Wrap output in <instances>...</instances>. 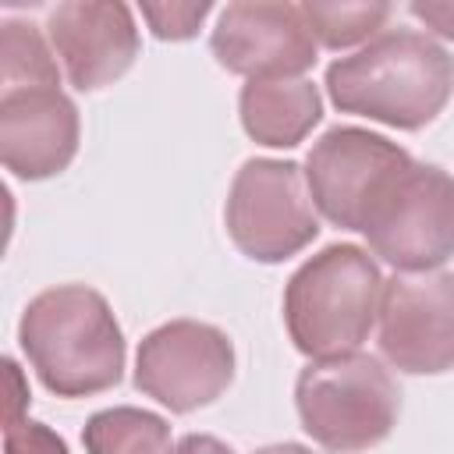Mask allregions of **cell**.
<instances>
[{
  "label": "cell",
  "instance_id": "obj_1",
  "mask_svg": "<svg viewBox=\"0 0 454 454\" xmlns=\"http://www.w3.org/2000/svg\"><path fill=\"white\" fill-rule=\"evenodd\" d=\"M326 92L340 114L419 131L454 92V57L422 32L394 28L326 67Z\"/></svg>",
  "mask_w": 454,
  "mask_h": 454
},
{
  "label": "cell",
  "instance_id": "obj_2",
  "mask_svg": "<svg viewBox=\"0 0 454 454\" xmlns=\"http://www.w3.org/2000/svg\"><path fill=\"white\" fill-rule=\"evenodd\" d=\"M18 340L39 383L57 397H89L121 383L124 333L106 298L85 284L39 291L21 312Z\"/></svg>",
  "mask_w": 454,
  "mask_h": 454
},
{
  "label": "cell",
  "instance_id": "obj_3",
  "mask_svg": "<svg viewBox=\"0 0 454 454\" xmlns=\"http://www.w3.org/2000/svg\"><path fill=\"white\" fill-rule=\"evenodd\" d=\"M383 273L358 245H326L284 287V323L312 362L355 355L380 316Z\"/></svg>",
  "mask_w": 454,
  "mask_h": 454
},
{
  "label": "cell",
  "instance_id": "obj_4",
  "mask_svg": "<svg viewBox=\"0 0 454 454\" xmlns=\"http://www.w3.org/2000/svg\"><path fill=\"white\" fill-rule=\"evenodd\" d=\"M301 429L333 454H358L383 443L401 415V387L372 355L309 362L294 383Z\"/></svg>",
  "mask_w": 454,
  "mask_h": 454
},
{
  "label": "cell",
  "instance_id": "obj_5",
  "mask_svg": "<svg viewBox=\"0 0 454 454\" xmlns=\"http://www.w3.org/2000/svg\"><path fill=\"white\" fill-rule=\"evenodd\" d=\"M369 248L401 273H429L454 255V177L411 160L369 209Z\"/></svg>",
  "mask_w": 454,
  "mask_h": 454
},
{
  "label": "cell",
  "instance_id": "obj_6",
  "mask_svg": "<svg viewBox=\"0 0 454 454\" xmlns=\"http://www.w3.org/2000/svg\"><path fill=\"white\" fill-rule=\"evenodd\" d=\"M223 220L238 252L255 262H284L319 234L305 170L294 160H245Z\"/></svg>",
  "mask_w": 454,
  "mask_h": 454
},
{
  "label": "cell",
  "instance_id": "obj_7",
  "mask_svg": "<svg viewBox=\"0 0 454 454\" xmlns=\"http://www.w3.org/2000/svg\"><path fill=\"white\" fill-rule=\"evenodd\" d=\"M234 380V344L213 323L170 319L142 337L135 387L184 415L213 404Z\"/></svg>",
  "mask_w": 454,
  "mask_h": 454
},
{
  "label": "cell",
  "instance_id": "obj_8",
  "mask_svg": "<svg viewBox=\"0 0 454 454\" xmlns=\"http://www.w3.org/2000/svg\"><path fill=\"white\" fill-rule=\"evenodd\" d=\"M411 163V153L365 128H330L305 160V184L312 206L344 231H362L369 209Z\"/></svg>",
  "mask_w": 454,
  "mask_h": 454
},
{
  "label": "cell",
  "instance_id": "obj_9",
  "mask_svg": "<svg viewBox=\"0 0 454 454\" xmlns=\"http://www.w3.org/2000/svg\"><path fill=\"white\" fill-rule=\"evenodd\" d=\"M380 355L411 376L454 369V273H401L383 284Z\"/></svg>",
  "mask_w": 454,
  "mask_h": 454
},
{
  "label": "cell",
  "instance_id": "obj_10",
  "mask_svg": "<svg viewBox=\"0 0 454 454\" xmlns=\"http://www.w3.org/2000/svg\"><path fill=\"white\" fill-rule=\"evenodd\" d=\"M209 50L231 74L255 78H301L316 64V35L294 4L241 0L220 11Z\"/></svg>",
  "mask_w": 454,
  "mask_h": 454
},
{
  "label": "cell",
  "instance_id": "obj_11",
  "mask_svg": "<svg viewBox=\"0 0 454 454\" xmlns=\"http://www.w3.org/2000/svg\"><path fill=\"white\" fill-rule=\"evenodd\" d=\"M46 32L67 82L82 92L117 82L142 50L131 7L110 0L57 4L46 18Z\"/></svg>",
  "mask_w": 454,
  "mask_h": 454
},
{
  "label": "cell",
  "instance_id": "obj_12",
  "mask_svg": "<svg viewBox=\"0 0 454 454\" xmlns=\"http://www.w3.org/2000/svg\"><path fill=\"white\" fill-rule=\"evenodd\" d=\"M78 106L60 85L4 89L0 96V160L21 181H43L78 153Z\"/></svg>",
  "mask_w": 454,
  "mask_h": 454
},
{
  "label": "cell",
  "instance_id": "obj_13",
  "mask_svg": "<svg viewBox=\"0 0 454 454\" xmlns=\"http://www.w3.org/2000/svg\"><path fill=\"white\" fill-rule=\"evenodd\" d=\"M241 128L270 149H294L323 117L319 89L309 78H255L238 96Z\"/></svg>",
  "mask_w": 454,
  "mask_h": 454
},
{
  "label": "cell",
  "instance_id": "obj_14",
  "mask_svg": "<svg viewBox=\"0 0 454 454\" xmlns=\"http://www.w3.org/2000/svg\"><path fill=\"white\" fill-rule=\"evenodd\" d=\"M85 454H167L170 426L163 415L117 404L96 411L82 429Z\"/></svg>",
  "mask_w": 454,
  "mask_h": 454
},
{
  "label": "cell",
  "instance_id": "obj_15",
  "mask_svg": "<svg viewBox=\"0 0 454 454\" xmlns=\"http://www.w3.org/2000/svg\"><path fill=\"white\" fill-rule=\"evenodd\" d=\"M0 74L4 89H35V85H60L57 60L28 21H4L0 28Z\"/></svg>",
  "mask_w": 454,
  "mask_h": 454
},
{
  "label": "cell",
  "instance_id": "obj_16",
  "mask_svg": "<svg viewBox=\"0 0 454 454\" xmlns=\"http://www.w3.org/2000/svg\"><path fill=\"white\" fill-rule=\"evenodd\" d=\"M301 14L312 28V35L330 46V50H348L355 43H372L380 35V28L387 25V18L394 14L390 4H323V0H309L301 4Z\"/></svg>",
  "mask_w": 454,
  "mask_h": 454
},
{
  "label": "cell",
  "instance_id": "obj_17",
  "mask_svg": "<svg viewBox=\"0 0 454 454\" xmlns=\"http://www.w3.org/2000/svg\"><path fill=\"white\" fill-rule=\"evenodd\" d=\"M209 11H213V4H206V0L202 4H142V18L149 21L153 35L170 39V43L192 39Z\"/></svg>",
  "mask_w": 454,
  "mask_h": 454
},
{
  "label": "cell",
  "instance_id": "obj_18",
  "mask_svg": "<svg viewBox=\"0 0 454 454\" xmlns=\"http://www.w3.org/2000/svg\"><path fill=\"white\" fill-rule=\"evenodd\" d=\"M4 454H71V450L50 426L32 422V419H7Z\"/></svg>",
  "mask_w": 454,
  "mask_h": 454
},
{
  "label": "cell",
  "instance_id": "obj_19",
  "mask_svg": "<svg viewBox=\"0 0 454 454\" xmlns=\"http://www.w3.org/2000/svg\"><path fill=\"white\" fill-rule=\"evenodd\" d=\"M408 14L419 18L429 32L454 43V0H415L408 4Z\"/></svg>",
  "mask_w": 454,
  "mask_h": 454
},
{
  "label": "cell",
  "instance_id": "obj_20",
  "mask_svg": "<svg viewBox=\"0 0 454 454\" xmlns=\"http://www.w3.org/2000/svg\"><path fill=\"white\" fill-rule=\"evenodd\" d=\"M167 454H234L223 440H216V436H209V433H188V436H181Z\"/></svg>",
  "mask_w": 454,
  "mask_h": 454
},
{
  "label": "cell",
  "instance_id": "obj_21",
  "mask_svg": "<svg viewBox=\"0 0 454 454\" xmlns=\"http://www.w3.org/2000/svg\"><path fill=\"white\" fill-rule=\"evenodd\" d=\"M255 454H312V450L301 443H270V447H259Z\"/></svg>",
  "mask_w": 454,
  "mask_h": 454
}]
</instances>
